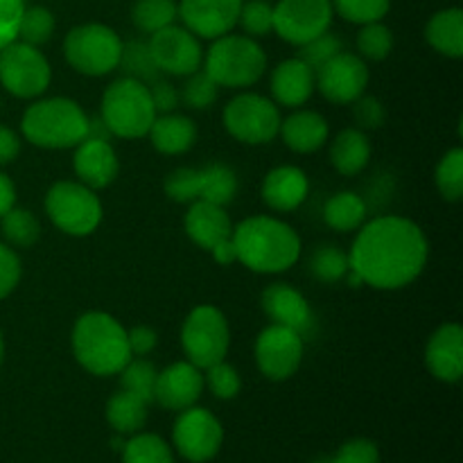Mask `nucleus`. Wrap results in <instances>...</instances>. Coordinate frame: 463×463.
Wrapping results in <instances>:
<instances>
[{
  "label": "nucleus",
  "mask_w": 463,
  "mask_h": 463,
  "mask_svg": "<svg viewBox=\"0 0 463 463\" xmlns=\"http://www.w3.org/2000/svg\"><path fill=\"white\" fill-rule=\"evenodd\" d=\"M317 89L315 71L301 59H285L271 72V95L280 107L298 109L312 98Z\"/></svg>",
  "instance_id": "obj_22"
},
{
  "label": "nucleus",
  "mask_w": 463,
  "mask_h": 463,
  "mask_svg": "<svg viewBox=\"0 0 463 463\" xmlns=\"http://www.w3.org/2000/svg\"><path fill=\"white\" fill-rule=\"evenodd\" d=\"M213 258H215V262H220V265H233V262H238V256H235V247H233V240H224V242H220L217 247L211 249Z\"/></svg>",
  "instance_id": "obj_55"
},
{
  "label": "nucleus",
  "mask_w": 463,
  "mask_h": 463,
  "mask_svg": "<svg viewBox=\"0 0 463 463\" xmlns=\"http://www.w3.org/2000/svg\"><path fill=\"white\" fill-rule=\"evenodd\" d=\"M330 459L333 463H380V450L369 439H351Z\"/></svg>",
  "instance_id": "obj_49"
},
{
  "label": "nucleus",
  "mask_w": 463,
  "mask_h": 463,
  "mask_svg": "<svg viewBox=\"0 0 463 463\" xmlns=\"http://www.w3.org/2000/svg\"><path fill=\"white\" fill-rule=\"evenodd\" d=\"M120 380H122V389L125 392L136 393L138 398H143L145 402L152 405L154 402V384H156V366L152 364L145 357H131L127 362L125 369L120 371Z\"/></svg>",
  "instance_id": "obj_37"
},
{
  "label": "nucleus",
  "mask_w": 463,
  "mask_h": 463,
  "mask_svg": "<svg viewBox=\"0 0 463 463\" xmlns=\"http://www.w3.org/2000/svg\"><path fill=\"white\" fill-rule=\"evenodd\" d=\"M337 52H342V41L335 34H330V32H324V34L317 36V39L298 45V59H301L303 63H307L315 72L319 71L326 61H330Z\"/></svg>",
  "instance_id": "obj_46"
},
{
  "label": "nucleus",
  "mask_w": 463,
  "mask_h": 463,
  "mask_svg": "<svg viewBox=\"0 0 463 463\" xmlns=\"http://www.w3.org/2000/svg\"><path fill=\"white\" fill-rule=\"evenodd\" d=\"M428 256V238L416 222L384 215L360 226L348 262L364 285L393 292L423 274Z\"/></svg>",
  "instance_id": "obj_1"
},
{
  "label": "nucleus",
  "mask_w": 463,
  "mask_h": 463,
  "mask_svg": "<svg viewBox=\"0 0 463 463\" xmlns=\"http://www.w3.org/2000/svg\"><path fill=\"white\" fill-rule=\"evenodd\" d=\"M202 175V190H199V202L215 203V206H229L238 194V176L229 165L211 163V165L199 170Z\"/></svg>",
  "instance_id": "obj_31"
},
{
  "label": "nucleus",
  "mask_w": 463,
  "mask_h": 463,
  "mask_svg": "<svg viewBox=\"0 0 463 463\" xmlns=\"http://www.w3.org/2000/svg\"><path fill=\"white\" fill-rule=\"evenodd\" d=\"M21 154V138L14 129L0 125V165H9Z\"/></svg>",
  "instance_id": "obj_53"
},
{
  "label": "nucleus",
  "mask_w": 463,
  "mask_h": 463,
  "mask_svg": "<svg viewBox=\"0 0 463 463\" xmlns=\"http://www.w3.org/2000/svg\"><path fill=\"white\" fill-rule=\"evenodd\" d=\"M172 441L185 461L206 463L215 459L220 452L224 443V428L217 416L203 407H188L176 419Z\"/></svg>",
  "instance_id": "obj_12"
},
{
  "label": "nucleus",
  "mask_w": 463,
  "mask_h": 463,
  "mask_svg": "<svg viewBox=\"0 0 463 463\" xmlns=\"http://www.w3.org/2000/svg\"><path fill=\"white\" fill-rule=\"evenodd\" d=\"M199 190H202V175L197 167H176L165 176V194L172 202H199Z\"/></svg>",
  "instance_id": "obj_43"
},
{
  "label": "nucleus",
  "mask_w": 463,
  "mask_h": 463,
  "mask_svg": "<svg viewBox=\"0 0 463 463\" xmlns=\"http://www.w3.org/2000/svg\"><path fill=\"white\" fill-rule=\"evenodd\" d=\"M203 383L208 384L213 396L220 398V401H233L242 392V378H240L238 369L231 366L226 360L208 366L206 375H203Z\"/></svg>",
  "instance_id": "obj_42"
},
{
  "label": "nucleus",
  "mask_w": 463,
  "mask_h": 463,
  "mask_svg": "<svg viewBox=\"0 0 463 463\" xmlns=\"http://www.w3.org/2000/svg\"><path fill=\"white\" fill-rule=\"evenodd\" d=\"M262 312L271 319V324L285 326L297 333H306L312 324V310L307 298L297 288L288 283H274L262 292Z\"/></svg>",
  "instance_id": "obj_21"
},
{
  "label": "nucleus",
  "mask_w": 463,
  "mask_h": 463,
  "mask_svg": "<svg viewBox=\"0 0 463 463\" xmlns=\"http://www.w3.org/2000/svg\"><path fill=\"white\" fill-rule=\"evenodd\" d=\"M127 339H129V348L134 357H147L158 346L156 330H152L149 326H136V328L127 330Z\"/></svg>",
  "instance_id": "obj_51"
},
{
  "label": "nucleus",
  "mask_w": 463,
  "mask_h": 463,
  "mask_svg": "<svg viewBox=\"0 0 463 463\" xmlns=\"http://www.w3.org/2000/svg\"><path fill=\"white\" fill-rule=\"evenodd\" d=\"M152 93L145 81L125 77L104 90L102 95V125L111 136L125 140H138L149 134V127L156 120Z\"/></svg>",
  "instance_id": "obj_5"
},
{
  "label": "nucleus",
  "mask_w": 463,
  "mask_h": 463,
  "mask_svg": "<svg viewBox=\"0 0 463 463\" xmlns=\"http://www.w3.org/2000/svg\"><path fill=\"white\" fill-rule=\"evenodd\" d=\"M425 364L441 383H459L463 375V328L459 324L452 321L434 330L425 346Z\"/></svg>",
  "instance_id": "obj_20"
},
{
  "label": "nucleus",
  "mask_w": 463,
  "mask_h": 463,
  "mask_svg": "<svg viewBox=\"0 0 463 463\" xmlns=\"http://www.w3.org/2000/svg\"><path fill=\"white\" fill-rule=\"evenodd\" d=\"M147 407L143 398L120 389L107 402V420L118 434H136L147 423Z\"/></svg>",
  "instance_id": "obj_29"
},
{
  "label": "nucleus",
  "mask_w": 463,
  "mask_h": 463,
  "mask_svg": "<svg viewBox=\"0 0 463 463\" xmlns=\"http://www.w3.org/2000/svg\"><path fill=\"white\" fill-rule=\"evenodd\" d=\"M120 66H125V71L129 72V77L134 80L145 81V84H152L154 80H158V71L154 66L152 57L147 52V43H129L122 48Z\"/></svg>",
  "instance_id": "obj_45"
},
{
  "label": "nucleus",
  "mask_w": 463,
  "mask_h": 463,
  "mask_svg": "<svg viewBox=\"0 0 463 463\" xmlns=\"http://www.w3.org/2000/svg\"><path fill=\"white\" fill-rule=\"evenodd\" d=\"M72 167H75L80 184L90 190H104L116 181L118 172H120V158L107 138L86 136L75 147Z\"/></svg>",
  "instance_id": "obj_19"
},
{
  "label": "nucleus",
  "mask_w": 463,
  "mask_h": 463,
  "mask_svg": "<svg viewBox=\"0 0 463 463\" xmlns=\"http://www.w3.org/2000/svg\"><path fill=\"white\" fill-rule=\"evenodd\" d=\"M206 72L217 86L247 89L258 84L267 71V54L256 39L247 34H224L215 39L203 57Z\"/></svg>",
  "instance_id": "obj_6"
},
{
  "label": "nucleus",
  "mask_w": 463,
  "mask_h": 463,
  "mask_svg": "<svg viewBox=\"0 0 463 463\" xmlns=\"http://www.w3.org/2000/svg\"><path fill=\"white\" fill-rule=\"evenodd\" d=\"M45 213L61 233L86 238L102 222V202L80 181H57L45 194Z\"/></svg>",
  "instance_id": "obj_8"
},
{
  "label": "nucleus",
  "mask_w": 463,
  "mask_h": 463,
  "mask_svg": "<svg viewBox=\"0 0 463 463\" xmlns=\"http://www.w3.org/2000/svg\"><path fill=\"white\" fill-rule=\"evenodd\" d=\"M147 136L156 152L167 154V156H179V154L193 149V145L197 143V125L181 113H163L152 122Z\"/></svg>",
  "instance_id": "obj_26"
},
{
  "label": "nucleus",
  "mask_w": 463,
  "mask_h": 463,
  "mask_svg": "<svg viewBox=\"0 0 463 463\" xmlns=\"http://www.w3.org/2000/svg\"><path fill=\"white\" fill-rule=\"evenodd\" d=\"M203 387L206 383H203L202 369L190 364L188 360L176 362L158 371L156 384H154V402H158L163 410L184 411L197 405Z\"/></svg>",
  "instance_id": "obj_18"
},
{
  "label": "nucleus",
  "mask_w": 463,
  "mask_h": 463,
  "mask_svg": "<svg viewBox=\"0 0 463 463\" xmlns=\"http://www.w3.org/2000/svg\"><path fill=\"white\" fill-rule=\"evenodd\" d=\"M185 233L197 247L211 251L220 242L233 235V222L224 206H215L208 202H193L185 213Z\"/></svg>",
  "instance_id": "obj_24"
},
{
  "label": "nucleus",
  "mask_w": 463,
  "mask_h": 463,
  "mask_svg": "<svg viewBox=\"0 0 463 463\" xmlns=\"http://www.w3.org/2000/svg\"><path fill=\"white\" fill-rule=\"evenodd\" d=\"M25 0H0V50L16 41Z\"/></svg>",
  "instance_id": "obj_50"
},
{
  "label": "nucleus",
  "mask_w": 463,
  "mask_h": 463,
  "mask_svg": "<svg viewBox=\"0 0 463 463\" xmlns=\"http://www.w3.org/2000/svg\"><path fill=\"white\" fill-rule=\"evenodd\" d=\"M238 25H242L244 34L258 39L274 32V5L267 0H244L240 7Z\"/></svg>",
  "instance_id": "obj_41"
},
{
  "label": "nucleus",
  "mask_w": 463,
  "mask_h": 463,
  "mask_svg": "<svg viewBox=\"0 0 463 463\" xmlns=\"http://www.w3.org/2000/svg\"><path fill=\"white\" fill-rule=\"evenodd\" d=\"M122 39L104 23L75 25L63 41V57L68 66L86 77H102L120 66Z\"/></svg>",
  "instance_id": "obj_7"
},
{
  "label": "nucleus",
  "mask_w": 463,
  "mask_h": 463,
  "mask_svg": "<svg viewBox=\"0 0 463 463\" xmlns=\"http://www.w3.org/2000/svg\"><path fill=\"white\" fill-rule=\"evenodd\" d=\"M23 267L21 258L14 251L9 244L0 242V301L7 298L9 294L16 289L18 280H21Z\"/></svg>",
  "instance_id": "obj_48"
},
{
  "label": "nucleus",
  "mask_w": 463,
  "mask_h": 463,
  "mask_svg": "<svg viewBox=\"0 0 463 463\" xmlns=\"http://www.w3.org/2000/svg\"><path fill=\"white\" fill-rule=\"evenodd\" d=\"M179 95L184 99V104L202 111V109H208L215 104L217 95H220V86L211 80V75L206 71H197L193 75H188V81H185Z\"/></svg>",
  "instance_id": "obj_44"
},
{
  "label": "nucleus",
  "mask_w": 463,
  "mask_h": 463,
  "mask_svg": "<svg viewBox=\"0 0 463 463\" xmlns=\"http://www.w3.org/2000/svg\"><path fill=\"white\" fill-rule=\"evenodd\" d=\"M333 9L348 23H378L392 9V0H333Z\"/></svg>",
  "instance_id": "obj_40"
},
{
  "label": "nucleus",
  "mask_w": 463,
  "mask_h": 463,
  "mask_svg": "<svg viewBox=\"0 0 463 463\" xmlns=\"http://www.w3.org/2000/svg\"><path fill=\"white\" fill-rule=\"evenodd\" d=\"M233 247L238 262L256 274H283L301 256V238L283 220L256 215L233 226Z\"/></svg>",
  "instance_id": "obj_2"
},
{
  "label": "nucleus",
  "mask_w": 463,
  "mask_h": 463,
  "mask_svg": "<svg viewBox=\"0 0 463 463\" xmlns=\"http://www.w3.org/2000/svg\"><path fill=\"white\" fill-rule=\"evenodd\" d=\"M317 89L328 102L353 104L364 95L371 72L364 59L353 52H337L315 72Z\"/></svg>",
  "instance_id": "obj_16"
},
{
  "label": "nucleus",
  "mask_w": 463,
  "mask_h": 463,
  "mask_svg": "<svg viewBox=\"0 0 463 463\" xmlns=\"http://www.w3.org/2000/svg\"><path fill=\"white\" fill-rule=\"evenodd\" d=\"M224 129L244 145H267L279 136V104L258 93H242L231 99L222 111Z\"/></svg>",
  "instance_id": "obj_10"
},
{
  "label": "nucleus",
  "mask_w": 463,
  "mask_h": 463,
  "mask_svg": "<svg viewBox=\"0 0 463 463\" xmlns=\"http://www.w3.org/2000/svg\"><path fill=\"white\" fill-rule=\"evenodd\" d=\"M425 39L439 54L450 59L463 57V9L448 7L434 14L425 25Z\"/></svg>",
  "instance_id": "obj_28"
},
{
  "label": "nucleus",
  "mask_w": 463,
  "mask_h": 463,
  "mask_svg": "<svg viewBox=\"0 0 463 463\" xmlns=\"http://www.w3.org/2000/svg\"><path fill=\"white\" fill-rule=\"evenodd\" d=\"M434 181L446 202H461L463 199V149L455 147L443 154L439 161Z\"/></svg>",
  "instance_id": "obj_36"
},
{
  "label": "nucleus",
  "mask_w": 463,
  "mask_h": 463,
  "mask_svg": "<svg viewBox=\"0 0 463 463\" xmlns=\"http://www.w3.org/2000/svg\"><path fill=\"white\" fill-rule=\"evenodd\" d=\"M303 335L285 326H267L256 339L258 371L271 383L289 380L303 362Z\"/></svg>",
  "instance_id": "obj_15"
},
{
  "label": "nucleus",
  "mask_w": 463,
  "mask_h": 463,
  "mask_svg": "<svg viewBox=\"0 0 463 463\" xmlns=\"http://www.w3.org/2000/svg\"><path fill=\"white\" fill-rule=\"evenodd\" d=\"M0 229H3L5 244L12 249H30L41 238V224L34 213L18 208L16 203L0 217Z\"/></svg>",
  "instance_id": "obj_32"
},
{
  "label": "nucleus",
  "mask_w": 463,
  "mask_h": 463,
  "mask_svg": "<svg viewBox=\"0 0 463 463\" xmlns=\"http://www.w3.org/2000/svg\"><path fill=\"white\" fill-rule=\"evenodd\" d=\"M353 118L357 122V129L371 131L380 129L387 120V111H384L383 102L373 95H360V98L353 102Z\"/></svg>",
  "instance_id": "obj_47"
},
{
  "label": "nucleus",
  "mask_w": 463,
  "mask_h": 463,
  "mask_svg": "<svg viewBox=\"0 0 463 463\" xmlns=\"http://www.w3.org/2000/svg\"><path fill=\"white\" fill-rule=\"evenodd\" d=\"M351 262H348V253L339 251L337 247H321L312 253L310 271L315 279L324 280V283H339L346 279Z\"/></svg>",
  "instance_id": "obj_39"
},
{
  "label": "nucleus",
  "mask_w": 463,
  "mask_h": 463,
  "mask_svg": "<svg viewBox=\"0 0 463 463\" xmlns=\"http://www.w3.org/2000/svg\"><path fill=\"white\" fill-rule=\"evenodd\" d=\"M16 203V188L5 172H0V217Z\"/></svg>",
  "instance_id": "obj_54"
},
{
  "label": "nucleus",
  "mask_w": 463,
  "mask_h": 463,
  "mask_svg": "<svg viewBox=\"0 0 463 463\" xmlns=\"http://www.w3.org/2000/svg\"><path fill=\"white\" fill-rule=\"evenodd\" d=\"M122 461L125 463H175V452L156 434L136 432L122 446Z\"/></svg>",
  "instance_id": "obj_34"
},
{
  "label": "nucleus",
  "mask_w": 463,
  "mask_h": 463,
  "mask_svg": "<svg viewBox=\"0 0 463 463\" xmlns=\"http://www.w3.org/2000/svg\"><path fill=\"white\" fill-rule=\"evenodd\" d=\"M310 193L306 172L297 165H279L262 181V202L279 213L297 211Z\"/></svg>",
  "instance_id": "obj_23"
},
{
  "label": "nucleus",
  "mask_w": 463,
  "mask_h": 463,
  "mask_svg": "<svg viewBox=\"0 0 463 463\" xmlns=\"http://www.w3.org/2000/svg\"><path fill=\"white\" fill-rule=\"evenodd\" d=\"M21 131L34 147L71 149L90 134V120L75 99L43 98L25 109Z\"/></svg>",
  "instance_id": "obj_4"
},
{
  "label": "nucleus",
  "mask_w": 463,
  "mask_h": 463,
  "mask_svg": "<svg viewBox=\"0 0 463 463\" xmlns=\"http://www.w3.org/2000/svg\"><path fill=\"white\" fill-rule=\"evenodd\" d=\"M147 86H149V93H152L156 111H161V113L175 111L176 104H179V99H181V95H179V90L170 84V81L154 80L152 84H147Z\"/></svg>",
  "instance_id": "obj_52"
},
{
  "label": "nucleus",
  "mask_w": 463,
  "mask_h": 463,
  "mask_svg": "<svg viewBox=\"0 0 463 463\" xmlns=\"http://www.w3.org/2000/svg\"><path fill=\"white\" fill-rule=\"evenodd\" d=\"M371 140L357 127L342 129L330 143V163L335 170L344 176H355L369 165L371 161Z\"/></svg>",
  "instance_id": "obj_27"
},
{
  "label": "nucleus",
  "mask_w": 463,
  "mask_h": 463,
  "mask_svg": "<svg viewBox=\"0 0 463 463\" xmlns=\"http://www.w3.org/2000/svg\"><path fill=\"white\" fill-rule=\"evenodd\" d=\"M52 68L39 48L23 41H12L0 50V84L21 99H34L48 90Z\"/></svg>",
  "instance_id": "obj_11"
},
{
  "label": "nucleus",
  "mask_w": 463,
  "mask_h": 463,
  "mask_svg": "<svg viewBox=\"0 0 463 463\" xmlns=\"http://www.w3.org/2000/svg\"><path fill=\"white\" fill-rule=\"evenodd\" d=\"M279 136H283V143L297 154H315L328 143L330 127L326 118L317 111H301L292 113L280 122Z\"/></svg>",
  "instance_id": "obj_25"
},
{
  "label": "nucleus",
  "mask_w": 463,
  "mask_h": 463,
  "mask_svg": "<svg viewBox=\"0 0 463 463\" xmlns=\"http://www.w3.org/2000/svg\"><path fill=\"white\" fill-rule=\"evenodd\" d=\"M54 27H57V21H54V14L48 7H39V5L25 7L21 14V21H18L16 39L39 48V45L48 43L52 39Z\"/></svg>",
  "instance_id": "obj_35"
},
{
  "label": "nucleus",
  "mask_w": 463,
  "mask_h": 463,
  "mask_svg": "<svg viewBox=\"0 0 463 463\" xmlns=\"http://www.w3.org/2000/svg\"><path fill=\"white\" fill-rule=\"evenodd\" d=\"M179 18V5L175 0H136L131 7V21L145 34L163 30L167 25H175Z\"/></svg>",
  "instance_id": "obj_33"
},
{
  "label": "nucleus",
  "mask_w": 463,
  "mask_h": 463,
  "mask_svg": "<svg viewBox=\"0 0 463 463\" xmlns=\"http://www.w3.org/2000/svg\"><path fill=\"white\" fill-rule=\"evenodd\" d=\"M357 50L366 61H384L393 50V34L383 21L366 23L357 34Z\"/></svg>",
  "instance_id": "obj_38"
},
{
  "label": "nucleus",
  "mask_w": 463,
  "mask_h": 463,
  "mask_svg": "<svg viewBox=\"0 0 463 463\" xmlns=\"http://www.w3.org/2000/svg\"><path fill=\"white\" fill-rule=\"evenodd\" d=\"M366 202L360 194L344 190V193L333 194L324 206V220L330 229L339 231V233H351L357 231L366 220Z\"/></svg>",
  "instance_id": "obj_30"
},
{
  "label": "nucleus",
  "mask_w": 463,
  "mask_h": 463,
  "mask_svg": "<svg viewBox=\"0 0 463 463\" xmlns=\"http://www.w3.org/2000/svg\"><path fill=\"white\" fill-rule=\"evenodd\" d=\"M5 362V337H3V330H0V366Z\"/></svg>",
  "instance_id": "obj_56"
},
{
  "label": "nucleus",
  "mask_w": 463,
  "mask_h": 463,
  "mask_svg": "<svg viewBox=\"0 0 463 463\" xmlns=\"http://www.w3.org/2000/svg\"><path fill=\"white\" fill-rule=\"evenodd\" d=\"M147 52L158 72L175 77L193 75L203 63L199 36L181 25H167L149 34Z\"/></svg>",
  "instance_id": "obj_13"
},
{
  "label": "nucleus",
  "mask_w": 463,
  "mask_h": 463,
  "mask_svg": "<svg viewBox=\"0 0 463 463\" xmlns=\"http://www.w3.org/2000/svg\"><path fill=\"white\" fill-rule=\"evenodd\" d=\"M333 0H279L274 5V32L292 45H303L330 30Z\"/></svg>",
  "instance_id": "obj_14"
},
{
  "label": "nucleus",
  "mask_w": 463,
  "mask_h": 463,
  "mask_svg": "<svg viewBox=\"0 0 463 463\" xmlns=\"http://www.w3.org/2000/svg\"><path fill=\"white\" fill-rule=\"evenodd\" d=\"M72 355L90 375H118L131 360L127 328L107 312H86L72 328Z\"/></svg>",
  "instance_id": "obj_3"
},
{
  "label": "nucleus",
  "mask_w": 463,
  "mask_h": 463,
  "mask_svg": "<svg viewBox=\"0 0 463 463\" xmlns=\"http://www.w3.org/2000/svg\"><path fill=\"white\" fill-rule=\"evenodd\" d=\"M312 463H333V459H330V457H326V459H317V461H312Z\"/></svg>",
  "instance_id": "obj_57"
},
{
  "label": "nucleus",
  "mask_w": 463,
  "mask_h": 463,
  "mask_svg": "<svg viewBox=\"0 0 463 463\" xmlns=\"http://www.w3.org/2000/svg\"><path fill=\"white\" fill-rule=\"evenodd\" d=\"M244 0H181L179 16L199 39H220L238 25Z\"/></svg>",
  "instance_id": "obj_17"
},
{
  "label": "nucleus",
  "mask_w": 463,
  "mask_h": 463,
  "mask_svg": "<svg viewBox=\"0 0 463 463\" xmlns=\"http://www.w3.org/2000/svg\"><path fill=\"white\" fill-rule=\"evenodd\" d=\"M181 346L190 364L206 371L226 360L231 348V330L224 312L215 306H197L184 321Z\"/></svg>",
  "instance_id": "obj_9"
}]
</instances>
